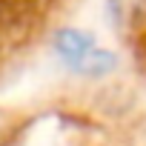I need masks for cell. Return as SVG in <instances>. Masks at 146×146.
I'll return each instance as SVG.
<instances>
[{"label":"cell","mask_w":146,"mask_h":146,"mask_svg":"<svg viewBox=\"0 0 146 146\" xmlns=\"http://www.w3.org/2000/svg\"><path fill=\"white\" fill-rule=\"evenodd\" d=\"M54 49L60 52V57L75 69L78 75L100 78V75H106V72L112 69V54L100 52L92 35L63 29V32H57V37H54Z\"/></svg>","instance_id":"obj_1"}]
</instances>
